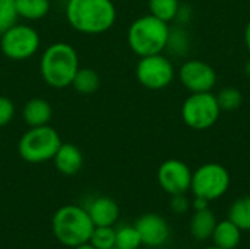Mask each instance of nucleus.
I'll use <instances>...</instances> for the list:
<instances>
[{"label": "nucleus", "mask_w": 250, "mask_h": 249, "mask_svg": "<svg viewBox=\"0 0 250 249\" xmlns=\"http://www.w3.org/2000/svg\"><path fill=\"white\" fill-rule=\"evenodd\" d=\"M64 16L75 31L85 35H100L114 26L117 9L113 0H67Z\"/></svg>", "instance_id": "obj_1"}, {"label": "nucleus", "mask_w": 250, "mask_h": 249, "mask_svg": "<svg viewBox=\"0 0 250 249\" xmlns=\"http://www.w3.org/2000/svg\"><path fill=\"white\" fill-rule=\"evenodd\" d=\"M79 68L76 48L64 41H56L47 45L40 57V75L54 90L72 87V81Z\"/></svg>", "instance_id": "obj_2"}, {"label": "nucleus", "mask_w": 250, "mask_h": 249, "mask_svg": "<svg viewBox=\"0 0 250 249\" xmlns=\"http://www.w3.org/2000/svg\"><path fill=\"white\" fill-rule=\"evenodd\" d=\"M94 223L86 208L67 204L60 207L51 220V230L54 238L67 248H75L85 242H89Z\"/></svg>", "instance_id": "obj_3"}, {"label": "nucleus", "mask_w": 250, "mask_h": 249, "mask_svg": "<svg viewBox=\"0 0 250 249\" xmlns=\"http://www.w3.org/2000/svg\"><path fill=\"white\" fill-rule=\"evenodd\" d=\"M170 25L148 13L135 19L127 28L129 48L139 57L158 54L166 50Z\"/></svg>", "instance_id": "obj_4"}, {"label": "nucleus", "mask_w": 250, "mask_h": 249, "mask_svg": "<svg viewBox=\"0 0 250 249\" xmlns=\"http://www.w3.org/2000/svg\"><path fill=\"white\" fill-rule=\"evenodd\" d=\"M62 142L59 132L50 125L28 128L18 141V154L31 164L47 163L53 160Z\"/></svg>", "instance_id": "obj_5"}, {"label": "nucleus", "mask_w": 250, "mask_h": 249, "mask_svg": "<svg viewBox=\"0 0 250 249\" xmlns=\"http://www.w3.org/2000/svg\"><path fill=\"white\" fill-rule=\"evenodd\" d=\"M40 47V32L28 23L16 22L0 34V51L12 62H23L34 57Z\"/></svg>", "instance_id": "obj_6"}, {"label": "nucleus", "mask_w": 250, "mask_h": 249, "mask_svg": "<svg viewBox=\"0 0 250 249\" xmlns=\"http://www.w3.org/2000/svg\"><path fill=\"white\" fill-rule=\"evenodd\" d=\"M182 119L186 126L193 131H205L212 128L220 117L221 109L215 94L192 92L182 104Z\"/></svg>", "instance_id": "obj_7"}, {"label": "nucleus", "mask_w": 250, "mask_h": 249, "mask_svg": "<svg viewBox=\"0 0 250 249\" xmlns=\"http://www.w3.org/2000/svg\"><path fill=\"white\" fill-rule=\"evenodd\" d=\"M230 188V173L218 163H205L192 173L190 191L195 197L214 201L221 198Z\"/></svg>", "instance_id": "obj_8"}, {"label": "nucleus", "mask_w": 250, "mask_h": 249, "mask_svg": "<svg viewBox=\"0 0 250 249\" xmlns=\"http://www.w3.org/2000/svg\"><path fill=\"white\" fill-rule=\"evenodd\" d=\"M135 75L142 87L158 91L167 88L173 82L176 70L171 60L163 53H158L139 57Z\"/></svg>", "instance_id": "obj_9"}, {"label": "nucleus", "mask_w": 250, "mask_h": 249, "mask_svg": "<svg viewBox=\"0 0 250 249\" xmlns=\"http://www.w3.org/2000/svg\"><path fill=\"white\" fill-rule=\"evenodd\" d=\"M192 170L190 167L177 158H168L163 161L157 172L158 185L168 195L186 194L190 191L192 183Z\"/></svg>", "instance_id": "obj_10"}, {"label": "nucleus", "mask_w": 250, "mask_h": 249, "mask_svg": "<svg viewBox=\"0 0 250 249\" xmlns=\"http://www.w3.org/2000/svg\"><path fill=\"white\" fill-rule=\"evenodd\" d=\"M182 85L190 92H209L217 84V72L204 60H186L179 69Z\"/></svg>", "instance_id": "obj_11"}, {"label": "nucleus", "mask_w": 250, "mask_h": 249, "mask_svg": "<svg viewBox=\"0 0 250 249\" xmlns=\"http://www.w3.org/2000/svg\"><path fill=\"white\" fill-rule=\"evenodd\" d=\"M135 227L141 236L142 245L149 248H160L166 245L171 235L167 220L155 213H148L141 216L136 220Z\"/></svg>", "instance_id": "obj_12"}, {"label": "nucleus", "mask_w": 250, "mask_h": 249, "mask_svg": "<svg viewBox=\"0 0 250 249\" xmlns=\"http://www.w3.org/2000/svg\"><path fill=\"white\" fill-rule=\"evenodd\" d=\"M59 173L64 176L76 175L83 166V154L79 147L70 142H62L51 160Z\"/></svg>", "instance_id": "obj_13"}, {"label": "nucleus", "mask_w": 250, "mask_h": 249, "mask_svg": "<svg viewBox=\"0 0 250 249\" xmlns=\"http://www.w3.org/2000/svg\"><path fill=\"white\" fill-rule=\"evenodd\" d=\"M86 211L94 226H114L120 216V208L117 203L110 197L94 198L88 204Z\"/></svg>", "instance_id": "obj_14"}, {"label": "nucleus", "mask_w": 250, "mask_h": 249, "mask_svg": "<svg viewBox=\"0 0 250 249\" xmlns=\"http://www.w3.org/2000/svg\"><path fill=\"white\" fill-rule=\"evenodd\" d=\"M22 119L28 128L50 125L53 119V107L44 98H29L22 109Z\"/></svg>", "instance_id": "obj_15"}, {"label": "nucleus", "mask_w": 250, "mask_h": 249, "mask_svg": "<svg viewBox=\"0 0 250 249\" xmlns=\"http://www.w3.org/2000/svg\"><path fill=\"white\" fill-rule=\"evenodd\" d=\"M215 247L221 249H236L240 245L242 241V230L231 222V220H223L218 222L214 233L211 236Z\"/></svg>", "instance_id": "obj_16"}, {"label": "nucleus", "mask_w": 250, "mask_h": 249, "mask_svg": "<svg viewBox=\"0 0 250 249\" xmlns=\"http://www.w3.org/2000/svg\"><path fill=\"white\" fill-rule=\"evenodd\" d=\"M217 223H218L217 217L212 213V210H209V207L205 210H198L190 219V225H189L190 235L198 241L211 239Z\"/></svg>", "instance_id": "obj_17"}, {"label": "nucleus", "mask_w": 250, "mask_h": 249, "mask_svg": "<svg viewBox=\"0 0 250 249\" xmlns=\"http://www.w3.org/2000/svg\"><path fill=\"white\" fill-rule=\"evenodd\" d=\"M15 7L18 18L28 21V22H35L44 19L51 9V1L50 0H15Z\"/></svg>", "instance_id": "obj_18"}, {"label": "nucleus", "mask_w": 250, "mask_h": 249, "mask_svg": "<svg viewBox=\"0 0 250 249\" xmlns=\"http://www.w3.org/2000/svg\"><path fill=\"white\" fill-rule=\"evenodd\" d=\"M100 84H101L100 75L91 68H79L72 81L73 90L81 95L94 94L100 88Z\"/></svg>", "instance_id": "obj_19"}, {"label": "nucleus", "mask_w": 250, "mask_h": 249, "mask_svg": "<svg viewBox=\"0 0 250 249\" xmlns=\"http://www.w3.org/2000/svg\"><path fill=\"white\" fill-rule=\"evenodd\" d=\"M189 47H190V35L186 31V28L183 25L170 26L166 50H168L170 54H173V56L182 57V56L188 54Z\"/></svg>", "instance_id": "obj_20"}, {"label": "nucleus", "mask_w": 250, "mask_h": 249, "mask_svg": "<svg viewBox=\"0 0 250 249\" xmlns=\"http://www.w3.org/2000/svg\"><path fill=\"white\" fill-rule=\"evenodd\" d=\"M229 220H231L242 232H250V195L237 198L230 210H229Z\"/></svg>", "instance_id": "obj_21"}, {"label": "nucleus", "mask_w": 250, "mask_h": 249, "mask_svg": "<svg viewBox=\"0 0 250 249\" xmlns=\"http://www.w3.org/2000/svg\"><path fill=\"white\" fill-rule=\"evenodd\" d=\"M180 4V0H148L149 13L167 23L174 21Z\"/></svg>", "instance_id": "obj_22"}, {"label": "nucleus", "mask_w": 250, "mask_h": 249, "mask_svg": "<svg viewBox=\"0 0 250 249\" xmlns=\"http://www.w3.org/2000/svg\"><path fill=\"white\" fill-rule=\"evenodd\" d=\"M215 97H217L221 112H234L240 107V104L243 101V95H242L240 90H237L234 87L221 88L215 94Z\"/></svg>", "instance_id": "obj_23"}, {"label": "nucleus", "mask_w": 250, "mask_h": 249, "mask_svg": "<svg viewBox=\"0 0 250 249\" xmlns=\"http://www.w3.org/2000/svg\"><path fill=\"white\" fill-rule=\"evenodd\" d=\"M142 245L135 226H122L116 229V245L119 249H138Z\"/></svg>", "instance_id": "obj_24"}, {"label": "nucleus", "mask_w": 250, "mask_h": 249, "mask_svg": "<svg viewBox=\"0 0 250 249\" xmlns=\"http://www.w3.org/2000/svg\"><path fill=\"white\" fill-rule=\"evenodd\" d=\"M89 244L97 249H110L116 245V229L113 226H95Z\"/></svg>", "instance_id": "obj_25"}, {"label": "nucleus", "mask_w": 250, "mask_h": 249, "mask_svg": "<svg viewBox=\"0 0 250 249\" xmlns=\"http://www.w3.org/2000/svg\"><path fill=\"white\" fill-rule=\"evenodd\" d=\"M15 0H0V34L18 22Z\"/></svg>", "instance_id": "obj_26"}, {"label": "nucleus", "mask_w": 250, "mask_h": 249, "mask_svg": "<svg viewBox=\"0 0 250 249\" xmlns=\"http://www.w3.org/2000/svg\"><path fill=\"white\" fill-rule=\"evenodd\" d=\"M15 113H16L15 103L6 95H0V128L7 126L13 120Z\"/></svg>", "instance_id": "obj_27"}, {"label": "nucleus", "mask_w": 250, "mask_h": 249, "mask_svg": "<svg viewBox=\"0 0 250 249\" xmlns=\"http://www.w3.org/2000/svg\"><path fill=\"white\" fill-rule=\"evenodd\" d=\"M190 207V201L186 197V194H177V195H171L170 200V208L176 213V214H185Z\"/></svg>", "instance_id": "obj_28"}, {"label": "nucleus", "mask_w": 250, "mask_h": 249, "mask_svg": "<svg viewBox=\"0 0 250 249\" xmlns=\"http://www.w3.org/2000/svg\"><path fill=\"white\" fill-rule=\"evenodd\" d=\"M192 16H193V10H192V7L189 6V4H180V7H179V10H177V15H176V18H174V22L177 23V25H188L189 22H190V19H192Z\"/></svg>", "instance_id": "obj_29"}, {"label": "nucleus", "mask_w": 250, "mask_h": 249, "mask_svg": "<svg viewBox=\"0 0 250 249\" xmlns=\"http://www.w3.org/2000/svg\"><path fill=\"white\" fill-rule=\"evenodd\" d=\"M208 204H209V201H207L205 198L195 197V200H193V210H195V211H198V210H205V208H208Z\"/></svg>", "instance_id": "obj_30"}, {"label": "nucleus", "mask_w": 250, "mask_h": 249, "mask_svg": "<svg viewBox=\"0 0 250 249\" xmlns=\"http://www.w3.org/2000/svg\"><path fill=\"white\" fill-rule=\"evenodd\" d=\"M245 44H246V48L250 53V21L248 22L246 28H245Z\"/></svg>", "instance_id": "obj_31"}, {"label": "nucleus", "mask_w": 250, "mask_h": 249, "mask_svg": "<svg viewBox=\"0 0 250 249\" xmlns=\"http://www.w3.org/2000/svg\"><path fill=\"white\" fill-rule=\"evenodd\" d=\"M72 249H97L94 245H91L89 242H85V244H82V245H78V247H75V248Z\"/></svg>", "instance_id": "obj_32"}, {"label": "nucleus", "mask_w": 250, "mask_h": 249, "mask_svg": "<svg viewBox=\"0 0 250 249\" xmlns=\"http://www.w3.org/2000/svg\"><path fill=\"white\" fill-rule=\"evenodd\" d=\"M245 73H246V76L250 78V59L246 62V65H245Z\"/></svg>", "instance_id": "obj_33"}, {"label": "nucleus", "mask_w": 250, "mask_h": 249, "mask_svg": "<svg viewBox=\"0 0 250 249\" xmlns=\"http://www.w3.org/2000/svg\"><path fill=\"white\" fill-rule=\"evenodd\" d=\"M204 249H221V248H218V247H215V245H214V247H208V248H204Z\"/></svg>", "instance_id": "obj_34"}, {"label": "nucleus", "mask_w": 250, "mask_h": 249, "mask_svg": "<svg viewBox=\"0 0 250 249\" xmlns=\"http://www.w3.org/2000/svg\"><path fill=\"white\" fill-rule=\"evenodd\" d=\"M110 249H119L117 247H113V248H110Z\"/></svg>", "instance_id": "obj_35"}]
</instances>
